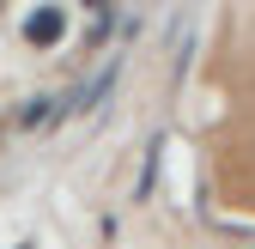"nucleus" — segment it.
Wrapping results in <instances>:
<instances>
[{
	"label": "nucleus",
	"instance_id": "f03ea898",
	"mask_svg": "<svg viewBox=\"0 0 255 249\" xmlns=\"http://www.w3.org/2000/svg\"><path fill=\"white\" fill-rule=\"evenodd\" d=\"M55 37H61V18H55V12L30 18V43H55Z\"/></svg>",
	"mask_w": 255,
	"mask_h": 249
},
{
	"label": "nucleus",
	"instance_id": "7ed1b4c3",
	"mask_svg": "<svg viewBox=\"0 0 255 249\" xmlns=\"http://www.w3.org/2000/svg\"><path fill=\"white\" fill-rule=\"evenodd\" d=\"M49 122H55V110H49V98H37V104L24 110V128H49Z\"/></svg>",
	"mask_w": 255,
	"mask_h": 249
},
{
	"label": "nucleus",
	"instance_id": "f257e3e1",
	"mask_svg": "<svg viewBox=\"0 0 255 249\" xmlns=\"http://www.w3.org/2000/svg\"><path fill=\"white\" fill-rule=\"evenodd\" d=\"M110 85H116V67H104L91 85H79V98H73V110H98V98H110Z\"/></svg>",
	"mask_w": 255,
	"mask_h": 249
},
{
	"label": "nucleus",
	"instance_id": "20e7f679",
	"mask_svg": "<svg viewBox=\"0 0 255 249\" xmlns=\"http://www.w3.org/2000/svg\"><path fill=\"white\" fill-rule=\"evenodd\" d=\"M91 6H98V12H110V6H104V0H91Z\"/></svg>",
	"mask_w": 255,
	"mask_h": 249
}]
</instances>
